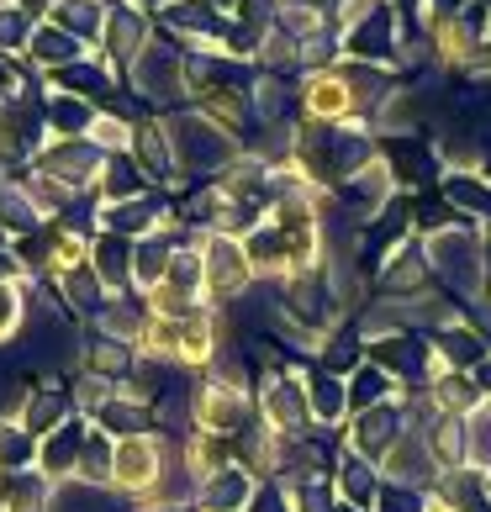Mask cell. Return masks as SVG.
Instances as JSON below:
<instances>
[{"label":"cell","instance_id":"6da1fadb","mask_svg":"<svg viewBox=\"0 0 491 512\" xmlns=\"http://www.w3.org/2000/svg\"><path fill=\"white\" fill-rule=\"evenodd\" d=\"M423 249H428L433 280H439L449 296H465V301L481 296V286H486V238L470 222L465 227H449V233L423 238Z\"/></svg>","mask_w":491,"mask_h":512},{"label":"cell","instance_id":"7a4b0ae2","mask_svg":"<svg viewBox=\"0 0 491 512\" xmlns=\"http://www.w3.org/2000/svg\"><path fill=\"white\" fill-rule=\"evenodd\" d=\"M169 132V154H175V169H185V175H206V169H228L238 154H243V143H238V132L228 127H217L206 111H175V117L164 122Z\"/></svg>","mask_w":491,"mask_h":512},{"label":"cell","instance_id":"3957f363","mask_svg":"<svg viewBox=\"0 0 491 512\" xmlns=\"http://www.w3.org/2000/svg\"><path fill=\"white\" fill-rule=\"evenodd\" d=\"M132 90L154 106H175L191 96V74H185V53L175 43H148L132 59Z\"/></svg>","mask_w":491,"mask_h":512},{"label":"cell","instance_id":"277c9868","mask_svg":"<svg viewBox=\"0 0 491 512\" xmlns=\"http://www.w3.org/2000/svg\"><path fill=\"white\" fill-rule=\"evenodd\" d=\"M365 359L375 370H386L391 381L423 386L439 354H433V344L423 333H381V338H365Z\"/></svg>","mask_w":491,"mask_h":512},{"label":"cell","instance_id":"5b68a950","mask_svg":"<svg viewBox=\"0 0 491 512\" xmlns=\"http://www.w3.org/2000/svg\"><path fill=\"white\" fill-rule=\"evenodd\" d=\"M396 37H402V16L386 0L381 11H370L365 22H354L349 32H338L344 43V59L354 64H375V69H396Z\"/></svg>","mask_w":491,"mask_h":512},{"label":"cell","instance_id":"8992f818","mask_svg":"<svg viewBox=\"0 0 491 512\" xmlns=\"http://www.w3.org/2000/svg\"><path fill=\"white\" fill-rule=\"evenodd\" d=\"M381 159L391 169L396 191H418V185L444 180V159L428 132H407V138H381Z\"/></svg>","mask_w":491,"mask_h":512},{"label":"cell","instance_id":"52a82bcc","mask_svg":"<svg viewBox=\"0 0 491 512\" xmlns=\"http://www.w3.org/2000/svg\"><path fill=\"white\" fill-rule=\"evenodd\" d=\"M439 460H433V449H428V439L423 433H402L391 449H386V460H381V481H391V486H412V491H433L439 486Z\"/></svg>","mask_w":491,"mask_h":512},{"label":"cell","instance_id":"ba28073f","mask_svg":"<svg viewBox=\"0 0 491 512\" xmlns=\"http://www.w3.org/2000/svg\"><path fill=\"white\" fill-rule=\"evenodd\" d=\"M201 264H206V286H212L217 301H233V296H243L254 286V264H249V254H243V243L228 238V233H217L212 243H206Z\"/></svg>","mask_w":491,"mask_h":512},{"label":"cell","instance_id":"9c48e42d","mask_svg":"<svg viewBox=\"0 0 491 512\" xmlns=\"http://www.w3.org/2000/svg\"><path fill=\"white\" fill-rule=\"evenodd\" d=\"M254 122L264 127H296L301 122V80L296 74H254Z\"/></svg>","mask_w":491,"mask_h":512},{"label":"cell","instance_id":"30bf717a","mask_svg":"<svg viewBox=\"0 0 491 512\" xmlns=\"http://www.w3.org/2000/svg\"><path fill=\"white\" fill-rule=\"evenodd\" d=\"M333 196L344 201V212H354V217H360V222L370 227L375 217L386 212V201L396 196V180H391L386 159H375V164H365V169H360V175H354V180H344V185H338Z\"/></svg>","mask_w":491,"mask_h":512},{"label":"cell","instance_id":"8fae6325","mask_svg":"<svg viewBox=\"0 0 491 512\" xmlns=\"http://www.w3.org/2000/svg\"><path fill=\"white\" fill-rule=\"evenodd\" d=\"M349 433H354L349 449L381 465V460H386V449H391V444L407 433V423H402V407H396V402H381V407H370V412H354V428H349Z\"/></svg>","mask_w":491,"mask_h":512},{"label":"cell","instance_id":"7c38bea8","mask_svg":"<svg viewBox=\"0 0 491 512\" xmlns=\"http://www.w3.org/2000/svg\"><path fill=\"white\" fill-rule=\"evenodd\" d=\"M375 280H381V296H418V291H428L433 270H428L423 238H407L402 249L381 264V275H375Z\"/></svg>","mask_w":491,"mask_h":512},{"label":"cell","instance_id":"4fadbf2b","mask_svg":"<svg viewBox=\"0 0 491 512\" xmlns=\"http://www.w3.org/2000/svg\"><path fill=\"white\" fill-rule=\"evenodd\" d=\"M333 491H338V502H344V507L370 512L375 497H381V465L365 460V454H354V449H344V454H338V470H333Z\"/></svg>","mask_w":491,"mask_h":512},{"label":"cell","instance_id":"5bb4252c","mask_svg":"<svg viewBox=\"0 0 491 512\" xmlns=\"http://www.w3.org/2000/svg\"><path fill=\"white\" fill-rule=\"evenodd\" d=\"M148 32H154V27H148V16L138 6H117V11L106 16V37H101V43H106V53L117 64H132L148 43H154Z\"/></svg>","mask_w":491,"mask_h":512},{"label":"cell","instance_id":"9a60e30c","mask_svg":"<svg viewBox=\"0 0 491 512\" xmlns=\"http://www.w3.org/2000/svg\"><path fill=\"white\" fill-rule=\"evenodd\" d=\"M196 417H201V428H206V433H217V439H222V433H233L243 417H249V396H243V386L217 381V386H206Z\"/></svg>","mask_w":491,"mask_h":512},{"label":"cell","instance_id":"2e32d148","mask_svg":"<svg viewBox=\"0 0 491 512\" xmlns=\"http://www.w3.org/2000/svg\"><path fill=\"white\" fill-rule=\"evenodd\" d=\"M317 359H323L328 375H344V381H349V375L365 365V333H360V322L344 317L333 333H323V349H317Z\"/></svg>","mask_w":491,"mask_h":512},{"label":"cell","instance_id":"e0dca14e","mask_svg":"<svg viewBox=\"0 0 491 512\" xmlns=\"http://www.w3.org/2000/svg\"><path fill=\"white\" fill-rule=\"evenodd\" d=\"M307 407H312V423L317 428H338L349 417V386H344V375H328L323 365L307 370Z\"/></svg>","mask_w":491,"mask_h":512},{"label":"cell","instance_id":"ac0fdd59","mask_svg":"<svg viewBox=\"0 0 491 512\" xmlns=\"http://www.w3.org/2000/svg\"><path fill=\"white\" fill-rule=\"evenodd\" d=\"M428 344H433V354H439L449 370H465V375L486 359V338H481L476 328H470V322H455V328L428 333Z\"/></svg>","mask_w":491,"mask_h":512},{"label":"cell","instance_id":"d6986e66","mask_svg":"<svg viewBox=\"0 0 491 512\" xmlns=\"http://www.w3.org/2000/svg\"><path fill=\"white\" fill-rule=\"evenodd\" d=\"M439 191H444V201L455 206L465 222L491 217V185L476 175V169H449V175L439 180Z\"/></svg>","mask_w":491,"mask_h":512},{"label":"cell","instance_id":"ffe728a7","mask_svg":"<svg viewBox=\"0 0 491 512\" xmlns=\"http://www.w3.org/2000/svg\"><path fill=\"white\" fill-rule=\"evenodd\" d=\"M27 53H32V64H43V69L59 74V69H69V64H80V59H85V43H80V37H69L64 27L43 22V27H32Z\"/></svg>","mask_w":491,"mask_h":512},{"label":"cell","instance_id":"44dd1931","mask_svg":"<svg viewBox=\"0 0 491 512\" xmlns=\"http://www.w3.org/2000/svg\"><path fill=\"white\" fill-rule=\"evenodd\" d=\"M111 470H117L122 486L154 481V470H159V444H154V439H127V444H117V449H111Z\"/></svg>","mask_w":491,"mask_h":512},{"label":"cell","instance_id":"7402d4cb","mask_svg":"<svg viewBox=\"0 0 491 512\" xmlns=\"http://www.w3.org/2000/svg\"><path fill=\"white\" fill-rule=\"evenodd\" d=\"M53 27H64L80 43H96V37H106V6L101 0H59L53 6Z\"/></svg>","mask_w":491,"mask_h":512},{"label":"cell","instance_id":"603a6c76","mask_svg":"<svg viewBox=\"0 0 491 512\" xmlns=\"http://www.w3.org/2000/svg\"><path fill=\"white\" fill-rule=\"evenodd\" d=\"M486 396L476 391V381H470L465 370H444L439 381H433V407L449 412V417H470V412H481Z\"/></svg>","mask_w":491,"mask_h":512},{"label":"cell","instance_id":"cb8c5ba5","mask_svg":"<svg viewBox=\"0 0 491 512\" xmlns=\"http://www.w3.org/2000/svg\"><path fill=\"white\" fill-rule=\"evenodd\" d=\"M206 481H212L201 491L206 512H238V507H249V497H254V476H249V470H222V476H206Z\"/></svg>","mask_w":491,"mask_h":512},{"label":"cell","instance_id":"d4e9b609","mask_svg":"<svg viewBox=\"0 0 491 512\" xmlns=\"http://www.w3.org/2000/svg\"><path fill=\"white\" fill-rule=\"evenodd\" d=\"M275 27H280V32H291L296 43H307V37H317V32H328V27H333V16L317 6V0H280Z\"/></svg>","mask_w":491,"mask_h":512},{"label":"cell","instance_id":"484cf974","mask_svg":"<svg viewBox=\"0 0 491 512\" xmlns=\"http://www.w3.org/2000/svg\"><path fill=\"white\" fill-rule=\"evenodd\" d=\"M344 386H349V417H354V412H370V407H381V402H391V391H396V381H391L386 370H375L370 359H365V365L349 375Z\"/></svg>","mask_w":491,"mask_h":512},{"label":"cell","instance_id":"4316f807","mask_svg":"<svg viewBox=\"0 0 491 512\" xmlns=\"http://www.w3.org/2000/svg\"><path fill=\"white\" fill-rule=\"evenodd\" d=\"M254 64L264 74H296V80H301V43L291 32L270 27V32H264V43H259V53H254Z\"/></svg>","mask_w":491,"mask_h":512},{"label":"cell","instance_id":"83f0119b","mask_svg":"<svg viewBox=\"0 0 491 512\" xmlns=\"http://www.w3.org/2000/svg\"><path fill=\"white\" fill-rule=\"evenodd\" d=\"M465 465L481 470V476L491 470V412L486 407L465 417Z\"/></svg>","mask_w":491,"mask_h":512},{"label":"cell","instance_id":"f1b7e54d","mask_svg":"<svg viewBox=\"0 0 491 512\" xmlns=\"http://www.w3.org/2000/svg\"><path fill=\"white\" fill-rule=\"evenodd\" d=\"M338 59H344V43H338V32H333V27H328V32H317V37H307V43H301V80H307V74L333 69Z\"/></svg>","mask_w":491,"mask_h":512},{"label":"cell","instance_id":"f546056e","mask_svg":"<svg viewBox=\"0 0 491 512\" xmlns=\"http://www.w3.org/2000/svg\"><path fill=\"white\" fill-rule=\"evenodd\" d=\"M370 512H428V491H412V486H391V481H381V497H375Z\"/></svg>","mask_w":491,"mask_h":512},{"label":"cell","instance_id":"4dcf8cb0","mask_svg":"<svg viewBox=\"0 0 491 512\" xmlns=\"http://www.w3.org/2000/svg\"><path fill=\"white\" fill-rule=\"evenodd\" d=\"M27 37H32V22H27V11H22V6L0 11V53H11L16 43H27Z\"/></svg>","mask_w":491,"mask_h":512},{"label":"cell","instance_id":"1f68e13d","mask_svg":"<svg viewBox=\"0 0 491 512\" xmlns=\"http://www.w3.org/2000/svg\"><path fill=\"white\" fill-rule=\"evenodd\" d=\"M96 264H101L106 280H127V243H122V238H101Z\"/></svg>","mask_w":491,"mask_h":512},{"label":"cell","instance_id":"d6a6232c","mask_svg":"<svg viewBox=\"0 0 491 512\" xmlns=\"http://www.w3.org/2000/svg\"><path fill=\"white\" fill-rule=\"evenodd\" d=\"M243 512H296V507H291V491H280L270 481V486H254V497H249V507H243Z\"/></svg>","mask_w":491,"mask_h":512},{"label":"cell","instance_id":"836d02e7","mask_svg":"<svg viewBox=\"0 0 491 512\" xmlns=\"http://www.w3.org/2000/svg\"><path fill=\"white\" fill-rule=\"evenodd\" d=\"M470 0H423V11H418V22L423 27H444V22H455V16H465Z\"/></svg>","mask_w":491,"mask_h":512},{"label":"cell","instance_id":"e575fe53","mask_svg":"<svg viewBox=\"0 0 491 512\" xmlns=\"http://www.w3.org/2000/svg\"><path fill=\"white\" fill-rule=\"evenodd\" d=\"M470 381H476V391H481V396H491V359H481V365L470 370Z\"/></svg>","mask_w":491,"mask_h":512},{"label":"cell","instance_id":"d590c367","mask_svg":"<svg viewBox=\"0 0 491 512\" xmlns=\"http://www.w3.org/2000/svg\"><path fill=\"white\" fill-rule=\"evenodd\" d=\"M11 317H16V307H11V296H6V291H0V333H6V328H11Z\"/></svg>","mask_w":491,"mask_h":512},{"label":"cell","instance_id":"8d00e7d4","mask_svg":"<svg viewBox=\"0 0 491 512\" xmlns=\"http://www.w3.org/2000/svg\"><path fill=\"white\" fill-rule=\"evenodd\" d=\"M391 6H396V11H407V16H418V11H423V0H391Z\"/></svg>","mask_w":491,"mask_h":512},{"label":"cell","instance_id":"74e56055","mask_svg":"<svg viewBox=\"0 0 491 512\" xmlns=\"http://www.w3.org/2000/svg\"><path fill=\"white\" fill-rule=\"evenodd\" d=\"M127 6H138V11H143V6H159V11H164L169 0H127Z\"/></svg>","mask_w":491,"mask_h":512},{"label":"cell","instance_id":"f35d334b","mask_svg":"<svg viewBox=\"0 0 491 512\" xmlns=\"http://www.w3.org/2000/svg\"><path fill=\"white\" fill-rule=\"evenodd\" d=\"M476 175H481V180H486V185H491V154H486V159H481V169H476Z\"/></svg>","mask_w":491,"mask_h":512},{"label":"cell","instance_id":"ab89813d","mask_svg":"<svg viewBox=\"0 0 491 512\" xmlns=\"http://www.w3.org/2000/svg\"><path fill=\"white\" fill-rule=\"evenodd\" d=\"M317 6H323V11H328V16H333V11H338V6H344V0H317Z\"/></svg>","mask_w":491,"mask_h":512},{"label":"cell","instance_id":"60d3db41","mask_svg":"<svg viewBox=\"0 0 491 512\" xmlns=\"http://www.w3.org/2000/svg\"><path fill=\"white\" fill-rule=\"evenodd\" d=\"M481 238H486V264H491V222H486V233H481Z\"/></svg>","mask_w":491,"mask_h":512},{"label":"cell","instance_id":"b9f144b4","mask_svg":"<svg viewBox=\"0 0 491 512\" xmlns=\"http://www.w3.org/2000/svg\"><path fill=\"white\" fill-rule=\"evenodd\" d=\"M11 6H16V0H0V11H11Z\"/></svg>","mask_w":491,"mask_h":512},{"label":"cell","instance_id":"7bdbcfd3","mask_svg":"<svg viewBox=\"0 0 491 512\" xmlns=\"http://www.w3.org/2000/svg\"><path fill=\"white\" fill-rule=\"evenodd\" d=\"M338 512H360V507H344V502H338Z\"/></svg>","mask_w":491,"mask_h":512}]
</instances>
